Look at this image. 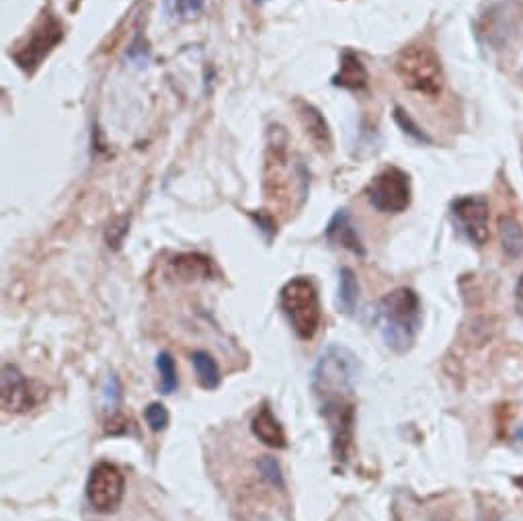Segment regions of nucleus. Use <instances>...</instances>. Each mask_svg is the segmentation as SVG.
<instances>
[{"label": "nucleus", "instance_id": "nucleus-15", "mask_svg": "<svg viewBox=\"0 0 523 521\" xmlns=\"http://www.w3.org/2000/svg\"><path fill=\"white\" fill-rule=\"evenodd\" d=\"M171 271L183 279V282H193V279H210L214 273L212 259L199 253H185L171 261Z\"/></svg>", "mask_w": 523, "mask_h": 521}, {"label": "nucleus", "instance_id": "nucleus-10", "mask_svg": "<svg viewBox=\"0 0 523 521\" xmlns=\"http://www.w3.org/2000/svg\"><path fill=\"white\" fill-rule=\"evenodd\" d=\"M0 403L7 413L23 415L37 405V392L31 382L23 376V372L13 366H3V376H0Z\"/></svg>", "mask_w": 523, "mask_h": 521}, {"label": "nucleus", "instance_id": "nucleus-23", "mask_svg": "<svg viewBox=\"0 0 523 521\" xmlns=\"http://www.w3.org/2000/svg\"><path fill=\"white\" fill-rule=\"evenodd\" d=\"M394 117H396V122L400 124V128L405 130V134H409V136H413V138H417V140H421V142H429V138L413 124V119H411L405 111L396 109V111H394Z\"/></svg>", "mask_w": 523, "mask_h": 521}, {"label": "nucleus", "instance_id": "nucleus-3", "mask_svg": "<svg viewBox=\"0 0 523 521\" xmlns=\"http://www.w3.org/2000/svg\"><path fill=\"white\" fill-rule=\"evenodd\" d=\"M357 378V357L341 345H331L320 355L312 370V390L320 398V403H325V400L349 398L355 390Z\"/></svg>", "mask_w": 523, "mask_h": 521}, {"label": "nucleus", "instance_id": "nucleus-27", "mask_svg": "<svg viewBox=\"0 0 523 521\" xmlns=\"http://www.w3.org/2000/svg\"><path fill=\"white\" fill-rule=\"evenodd\" d=\"M257 3H263V0H257Z\"/></svg>", "mask_w": 523, "mask_h": 521}, {"label": "nucleus", "instance_id": "nucleus-11", "mask_svg": "<svg viewBox=\"0 0 523 521\" xmlns=\"http://www.w3.org/2000/svg\"><path fill=\"white\" fill-rule=\"evenodd\" d=\"M325 236H327L329 243L335 245V247H343V249L359 255V257L366 255L364 243H361L359 232H357V228H355V224H353V220H351L347 210H339L331 218V222H329V226L325 230Z\"/></svg>", "mask_w": 523, "mask_h": 521}, {"label": "nucleus", "instance_id": "nucleus-18", "mask_svg": "<svg viewBox=\"0 0 523 521\" xmlns=\"http://www.w3.org/2000/svg\"><path fill=\"white\" fill-rule=\"evenodd\" d=\"M359 300V284L353 269L341 267L339 269V296H337V306L339 312L343 314H353L357 308Z\"/></svg>", "mask_w": 523, "mask_h": 521}, {"label": "nucleus", "instance_id": "nucleus-1", "mask_svg": "<svg viewBox=\"0 0 523 521\" xmlns=\"http://www.w3.org/2000/svg\"><path fill=\"white\" fill-rule=\"evenodd\" d=\"M376 318L384 343L396 353L409 351L421 327L419 296L409 288H398L386 294L378 302Z\"/></svg>", "mask_w": 523, "mask_h": 521}, {"label": "nucleus", "instance_id": "nucleus-26", "mask_svg": "<svg viewBox=\"0 0 523 521\" xmlns=\"http://www.w3.org/2000/svg\"><path fill=\"white\" fill-rule=\"evenodd\" d=\"M517 298L523 302V275L519 277V282H517Z\"/></svg>", "mask_w": 523, "mask_h": 521}, {"label": "nucleus", "instance_id": "nucleus-25", "mask_svg": "<svg viewBox=\"0 0 523 521\" xmlns=\"http://www.w3.org/2000/svg\"><path fill=\"white\" fill-rule=\"evenodd\" d=\"M515 444H517V446L523 450V425H521V427L515 431Z\"/></svg>", "mask_w": 523, "mask_h": 521}, {"label": "nucleus", "instance_id": "nucleus-17", "mask_svg": "<svg viewBox=\"0 0 523 521\" xmlns=\"http://www.w3.org/2000/svg\"><path fill=\"white\" fill-rule=\"evenodd\" d=\"M191 362H193V370H195V376H197L201 388L216 390L220 386V382H222L220 368L216 364V359L208 351H195L191 355Z\"/></svg>", "mask_w": 523, "mask_h": 521}, {"label": "nucleus", "instance_id": "nucleus-6", "mask_svg": "<svg viewBox=\"0 0 523 521\" xmlns=\"http://www.w3.org/2000/svg\"><path fill=\"white\" fill-rule=\"evenodd\" d=\"M364 195L380 214H402L411 206V177L396 167L384 169L366 185Z\"/></svg>", "mask_w": 523, "mask_h": 521}, {"label": "nucleus", "instance_id": "nucleus-2", "mask_svg": "<svg viewBox=\"0 0 523 521\" xmlns=\"http://www.w3.org/2000/svg\"><path fill=\"white\" fill-rule=\"evenodd\" d=\"M394 72L400 78L402 87L429 99L439 97L446 85L441 58L427 44H411L402 48L396 56Z\"/></svg>", "mask_w": 523, "mask_h": 521}, {"label": "nucleus", "instance_id": "nucleus-22", "mask_svg": "<svg viewBox=\"0 0 523 521\" xmlns=\"http://www.w3.org/2000/svg\"><path fill=\"white\" fill-rule=\"evenodd\" d=\"M119 403H122V384H119V380L111 374V376H107V380L103 384V405H105V411H111V415L117 413Z\"/></svg>", "mask_w": 523, "mask_h": 521}, {"label": "nucleus", "instance_id": "nucleus-4", "mask_svg": "<svg viewBox=\"0 0 523 521\" xmlns=\"http://www.w3.org/2000/svg\"><path fill=\"white\" fill-rule=\"evenodd\" d=\"M279 306L290 320L298 339H314L320 329V320H323V310H320L318 290L308 277L290 279L279 292Z\"/></svg>", "mask_w": 523, "mask_h": 521}, {"label": "nucleus", "instance_id": "nucleus-16", "mask_svg": "<svg viewBox=\"0 0 523 521\" xmlns=\"http://www.w3.org/2000/svg\"><path fill=\"white\" fill-rule=\"evenodd\" d=\"M499 238H501L503 253L509 259H519L523 255V228L515 218L511 216L499 218Z\"/></svg>", "mask_w": 523, "mask_h": 521}, {"label": "nucleus", "instance_id": "nucleus-5", "mask_svg": "<svg viewBox=\"0 0 523 521\" xmlns=\"http://www.w3.org/2000/svg\"><path fill=\"white\" fill-rule=\"evenodd\" d=\"M62 37V23L52 13H44L35 23V27L29 31V35L23 39V44H19L15 52H11V58L23 72L33 74L62 42Z\"/></svg>", "mask_w": 523, "mask_h": 521}, {"label": "nucleus", "instance_id": "nucleus-21", "mask_svg": "<svg viewBox=\"0 0 523 521\" xmlns=\"http://www.w3.org/2000/svg\"><path fill=\"white\" fill-rule=\"evenodd\" d=\"M144 419H146L148 427L158 433V431L167 429V425L171 421V415H169V411H167V407L163 403H150L146 407V411H144Z\"/></svg>", "mask_w": 523, "mask_h": 521}, {"label": "nucleus", "instance_id": "nucleus-20", "mask_svg": "<svg viewBox=\"0 0 523 521\" xmlns=\"http://www.w3.org/2000/svg\"><path fill=\"white\" fill-rule=\"evenodd\" d=\"M257 468H259V472L263 474V478L267 480L269 485H273V487H277V489H281V491L286 489L284 474H281V468H279V464H277L275 458H271V456H263V458H259Z\"/></svg>", "mask_w": 523, "mask_h": 521}, {"label": "nucleus", "instance_id": "nucleus-12", "mask_svg": "<svg viewBox=\"0 0 523 521\" xmlns=\"http://www.w3.org/2000/svg\"><path fill=\"white\" fill-rule=\"evenodd\" d=\"M298 117H300V124L306 132V136L310 138V142L320 150V152H331L333 150V136L329 130L327 119L323 117L314 105L310 103H298Z\"/></svg>", "mask_w": 523, "mask_h": 521}, {"label": "nucleus", "instance_id": "nucleus-14", "mask_svg": "<svg viewBox=\"0 0 523 521\" xmlns=\"http://www.w3.org/2000/svg\"><path fill=\"white\" fill-rule=\"evenodd\" d=\"M251 431L253 435L259 439L261 444L275 448V450H284L288 448V437L284 427L275 419L273 411L269 409V405H263L259 409V413L253 417L251 421Z\"/></svg>", "mask_w": 523, "mask_h": 521}, {"label": "nucleus", "instance_id": "nucleus-13", "mask_svg": "<svg viewBox=\"0 0 523 521\" xmlns=\"http://www.w3.org/2000/svg\"><path fill=\"white\" fill-rule=\"evenodd\" d=\"M331 83L345 91H364L368 87V70L357 54L351 50L341 54V64Z\"/></svg>", "mask_w": 523, "mask_h": 521}, {"label": "nucleus", "instance_id": "nucleus-24", "mask_svg": "<svg viewBox=\"0 0 523 521\" xmlns=\"http://www.w3.org/2000/svg\"><path fill=\"white\" fill-rule=\"evenodd\" d=\"M126 425H128L126 417H122L119 413H113L111 419H109V423H107V433H111V435H122V433H126V429H128Z\"/></svg>", "mask_w": 523, "mask_h": 521}, {"label": "nucleus", "instance_id": "nucleus-9", "mask_svg": "<svg viewBox=\"0 0 523 521\" xmlns=\"http://www.w3.org/2000/svg\"><path fill=\"white\" fill-rule=\"evenodd\" d=\"M320 413L329 423L333 437V454L341 462L347 458L349 446L353 442V425H355V407L349 398L325 400L320 403Z\"/></svg>", "mask_w": 523, "mask_h": 521}, {"label": "nucleus", "instance_id": "nucleus-19", "mask_svg": "<svg viewBox=\"0 0 523 521\" xmlns=\"http://www.w3.org/2000/svg\"><path fill=\"white\" fill-rule=\"evenodd\" d=\"M156 368L160 374V392L163 394H173L179 386L177 380V366H175V359L169 351H163L156 357Z\"/></svg>", "mask_w": 523, "mask_h": 521}, {"label": "nucleus", "instance_id": "nucleus-7", "mask_svg": "<svg viewBox=\"0 0 523 521\" xmlns=\"http://www.w3.org/2000/svg\"><path fill=\"white\" fill-rule=\"evenodd\" d=\"M126 491V478L115 464L99 462L87 480V499L99 513H111L119 507Z\"/></svg>", "mask_w": 523, "mask_h": 521}, {"label": "nucleus", "instance_id": "nucleus-8", "mask_svg": "<svg viewBox=\"0 0 523 521\" xmlns=\"http://www.w3.org/2000/svg\"><path fill=\"white\" fill-rule=\"evenodd\" d=\"M452 216L470 243H474L476 247L487 245L491 232H489V204L485 197L466 195L454 199Z\"/></svg>", "mask_w": 523, "mask_h": 521}]
</instances>
